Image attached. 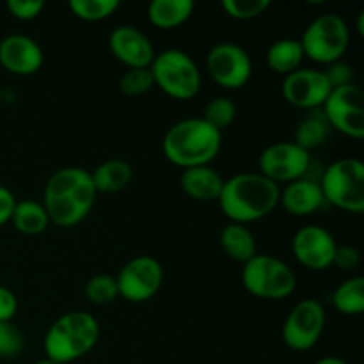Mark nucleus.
<instances>
[{"label": "nucleus", "mask_w": 364, "mask_h": 364, "mask_svg": "<svg viewBox=\"0 0 364 364\" xmlns=\"http://www.w3.org/2000/svg\"><path fill=\"white\" fill-rule=\"evenodd\" d=\"M119 7L117 0H71L70 9L84 21H102L112 16Z\"/></svg>", "instance_id": "obj_28"}, {"label": "nucleus", "mask_w": 364, "mask_h": 364, "mask_svg": "<svg viewBox=\"0 0 364 364\" xmlns=\"http://www.w3.org/2000/svg\"><path fill=\"white\" fill-rule=\"evenodd\" d=\"M116 283L119 297L141 304L159 294L164 283V269L153 256H135L121 267Z\"/></svg>", "instance_id": "obj_10"}, {"label": "nucleus", "mask_w": 364, "mask_h": 364, "mask_svg": "<svg viewBox=\"0 0 364 364\" xmlns=\"http://www.w3.org/2000/svg\"><path fill=\"white\" fill-rule=\"evenodd\" d=\"M14 206H16V198L7 187L0 185V226L11 223Z\"/></svg>", "instance_id": "obj_37"}, {"label": "nucleus", "mask_w": 364, "mask_h": 364, "mask_svg": "<svg viewBox=\"0 0 364 364\" xmlns=\"http://www.w3.org/2000/svg\"><path fill=\"white\" fill-rule=\"evenodd\" d=\"M315 364H347V363H345L343 359L334 358V355H329V358H322V359H318V361H316Z\"/></svg>", "instance_id": "obj_38"}, {"label": "nucleus", "mask_w": 364, "mask_h": 364, "mask_svg": "<svg viewBox=\"0 0 364 364\" xmlns=\"http://www.w3.org/2000/svg\"><path fill=\"white\" fill-rule=\"evenodd\" d=\"M320 110L329 127L336 128L340 134L350 139L364 137L363 92L355 82L333 89Z\"/></svg>", "instance_id": "obj_12"}, {"label": "nucleus", "mask_w": 364, "mask_h": 364, "mask_svg": "<svg viewBox=\"0 0 364 364\" xmlns=\"http://www.w3.org/2000/svg\"><path fill=\"white\" fill-rule=\"evenodd\" d=\"M109 48L121 64L134 68H149L156 52L151 39L134 25H119L109 36Z\"/></svg>", "instance_id": "obj_16"}, {"label": "nucleus", "mask_w": 364, "mask_h": 364, "mask_svg": "<svg viewBox=\"0 0 364 364\" xmlns=\"http://www.w3.org/2000/svg\"><path fill=\"white\" fill-rule=\"evenodd\" d=\"M194 13L192 0H153L148 6V20L162 31L183 25Z\"/></svg>", "instance_id": "obj_21"}, {"label": "nucleus", "mask_w": 364, "mask_h": 364, "mask_svg": "<svg viewBox=\"0 0 364 364\" xmlns=\"http://www.w3.org/2000/svg\"><path fill=\"white\" fill-rule=\"evenodd\" d=\"M223 148V134L203 117H187L174 123L164 135L166 159L181 169L210 166Z\"/></svg>", "instance_id": "obj_2"}, {"label": "nucleus", "mask_w": 364, "mask_h": 364, "mask_svg": "<svg viewBox=\"0 0 364 364\" xmlns=\"http://www.w3.org/2000/svg\"><path fill=\"white\" fill-rule=\"evenodd\" d=\"M220 247L223 251L230 256L233 262L247 263L249 259L255 258L258 255L256 251V238L252 231L244 224L230 223L223 228L220 231Z\"/></svg>", "instance_id": "obj_20"}, {"label": "nucleus", "mask_w": 364, "mask_h": 364, "mask_svg": "<svg viewBox=\"0 0 364 364\" xmlns=\"http://www.w3.org/2000/svg\"><path fill=\"white\" fill-rule=\"evenodd\" d=\"M281 91L290 105L304 110H318L322 109L333 87L322 70L299 68L284 77Z\"/></svg>", "instance_id": "obj_13"}, {"label": "nucleus", "mask_w": 364, "mask_h": 364, "mask_svg": "<svg viewBox=\"0 0 364 364\" xmlns=\"http://www.w3.org/2000/svg\"><path fill=\"white\" fill-rule=\"evenodd\" d=\"M323 75H326L327 82H329L333 89L354 84V70L347 63H343V60H336V63L326 66Z\"/></svg>", "instance_id": "obj_34"}, {"label": "nucleus", "mask_w": 364, "mask_h": 364, "mask_svg": "<svg viewBox=\"0 0 364 364\" xmlns=\"http://www.w3.org/2000/svg\"><path fill=\"white\" fill-rule=\"evenodd\" d=\"M100 323L91 313L70 311L46 331L43 348L46 359L55 364H68L84 358L98 343Z\"/></svg>", "instance_id": "obj_3"}, {"label": "nucleus", "mask_w": 364, "mask_h": 364, "mask_svg": "<svg viewBox=\"0 0 364 364\" xmlns=\"http://www.w3.org/2000/svg\"><path fill=\"white\" fill-rule=\"evenodd\" d=\"M11 223L16 228V231L34 237V235H41L48 228L50 220L43 203L23 199V201H16Z\"/></svg>", "instance_id": "obj_24"}, {"label": "nucleus", "mask_w": 364, "mask_h": 364, "mask_svg": "<svg viewBox=\"0 0 364 364\" xmlns=\"http://www.w3.org/2000/svg\"><path fill=\"white\" fill-rule=\"evenodd\" d=\"M23 348V334L13 322H0V358H14Z\"/></svg>", "instance_id": "obj_32"}, {"label": "nucleus", "mask_w": 364, "mask_h": 364, "mask_svg": "<svg viewBox=\"0 0 364 364\" xmlns=\"http://www.w3.org/2000/svg\"><path fill=\"white\" fill-rule=\"evenodd\" d=\"M89 173H91V180L96 192H103V194L123 191V188L128 187L132 176H134L130 164L119 159L107 160V162L100 164L95 171H89Z\"/></svg>", "instance_id": "obj_22"}, {"label": "nucleus", "mask_w": 364, "mask_h": 364, "mask_svg": "<svg viewBox=\"0 0 364 364\" xmlns=\"http://www.w3.org/2000/svg\"><path fill=\"white\" fill-rule=\"evenodd\" d=\"M6 7L11 16L16 20L31 21L41 14V11L45 9V2L43 0H7Z\"/></svg>", "instance_id": "obj_33"}, {"label": "nucleus", "mask_w": 364, "mask_h": 364, "mask_svg": "<svg viewBox=\"0 0 364 364\" xmlns=\"http://www.w3.org/2000/svg\"><path fill=\"white\" fill-rule=\"evenodd\" d=\"M326 203L348 213L364 212V164L340 159L331 164L318 181Z\"/></svg>", "instance_id": "obj_6"}, {"label": "nucleus", "mask_w": 364, "mask_h": 364, "mask_svg": "<svg viewBox=\"0 0 364 364\" xmlns=\"http://www.w3.org/2000/svg\"><path fill=\"white\" fill-rule=\"evenodd\" d=\"M336 240L326 228L308 224L291 238V251L295 259L309 270H326L333 267Z\"/></svg>", "instance_id": "obj_14"}, {"label": "nucleus", "mask_w": 364, "mask_h": 364, "mask_svg": "<svg viewBox=\"0 0 364 364\" xmlns=\"http://www.w3.org/2000/svg\"><path fill=\"white\" fill-rule=\"evenodd\" d=\"M279 185L259 173H240L224 180L217 201L231 223L247 226L274 212L279 205Z\"/></svg>", "instance_id": "obj_1"}, {"label": "nucleus", "mask_w": 364, "mask_h": 364, "mask_svg": "<svg viewBox=\"0 0 364 364\" xmlns=\"http://www.w3.org/2000/svg\"><path fill=\"white\" fill-rule=\"evenodd\" d=\"M149 70L155 87L174 100H192L201 89V71L183 50L169 48L156 53Z\"/></svg>", "instance_id": "obj_4"}, {"label": "nucleus", "mask_w": 364, "mask_h": 364, "mask_svg": "<svg viewBox=\"0 0 364 364\" xmlns=\"http://www.w3.org/2000/svg\"><path fill=\"white\" fill-rule=\"evenodd\" d=\"M279 203L290 215L306 217L318 212L326 205V199L318 181L304 176L287 183V187L279 192Z\"/></svg>", "instance_id": "obj_18"}, {"label": "nucleus", "mask_w": 364, "mask_h": 364, "mask_svg": "<svg viewBox=\"0 0 364 364\" xmlns=\"http://www.w3.org/2000/svg\"><path fill=\"white\" fill-rule=\"evenodd\" d=\"M311 156L294 141H281L267 146L258 159V173L272 183H291L306 176Z\"/></svg>", "instance_id": "obj_9"}, {"label": "nucleus", "mask_w": 364, "mask_h": 364, "mask_svg": "<svg viewBox=\"0 0 364 364\" xmlns=\"http://www.w3.org/2000/svg\"><path fill=\"white\" fill-rule=\"evenodd\" d=\"M180 185L181 191L188 198L201 203H210L219 199L224 185V178L213 167L199 166L183 169L180 176Z\"/></svg>", "instance_id": "obj_19"}, {"label": "nucleus", "mask_w": 364, "mask_h": 364, "mask_svg": "<svg viewBox=\"0 0 364 364\" xmlns=\"http://www.w3.org/2000/svg\"><path fill=\"white\" fill-rule=\"evenodd\" d=\"M206 71L223 89H242L252 77L251 55L237 43H217L206 55Z\"/></svg>", "instance_id": "obj_11"}, {"label": "nucleus", "mask_w": 364, "mask_h": 364, "mask_svg": "<svg viewBox=\"0 0 364 364\" xmlns=\"http://www.w3.org/2000/svg\"><path fill=\"white\" fill-rule=\"evenodd\" d=\"M43 55L38 41L25 34H11L0 41V66L18 77H28L41 70Z\"/></svg>", "instance_id": "obj_17"}, {"label": "nucleus", "mask_w": 364, "mask_h": 364, "mask_svg": "<svg viewBox=\"0 0 364 364\" xmlns=\"http://www.w3.org/2000/svg\"><path fill=\"white\" fill-rule=\"evenodd\" d=\"M18 311V299L9 288L0 284V322H11Z\"/></svg>", "instance_id": "obj_36"}, {"label": "nucleus", "mask_w": 364, "mask_h": 364, "mask_svg": "<svg viewBox=\"0 0 364 364\" xmlns=\"http://www.w3.org/2000/svg\"><path fill=\"white\" fill-rule=\"evenodd\" d=\"M304 55L315 63L329 66L341 60L350 45V28L347 21L336 13H326L316 16L301 36Z\"/></svg>", "instance_id": "obj_7"}, {"label": "nucleus", "mask_w": 364, "mask_h": 364, "mask_svg": "<svg viewBox=\"0 0 364 364\" xmlns=\"http://www.w3.org/2000/svg\"><path fill=\"white\" fill-rule=\"evenodd\" d=\"M34 364H55V363H52V361H50V359H43V361H38V363H34Z\"/></svg>", "instance_id": "obj_40"}, {"label": "nucleus", "mask_w": 364, "mask_h": 364, "mask_svg": "<svg viewBox=\"0 0 364 364\" xmlns=\"http://www.w3.org/2000/svg\"><path fill=\"white\" fill-rule=\"evenodd\" d=\"M304 50L299 39L281 38L274 41L267 50V64L277 75H290L299 70L304 60Z\"/></svg>", "instance_id": "obj_23"}, {"label": "nucleus", "mask_w": 364, "mask_h": 364, "mask_svg": "<svg viewBox=\"0 0 364 364\" xmlns=\"http://www.w3.org/2000/svg\"><path fill=\"white\" fill-rule=\"evenodd\" d=\"M201 117L210 127H213L223 134L224 128L233 124L235 117H237V105H235L233 100L226 98V96H217V98L210 100L206 103Z\"/></svg>", "instance_id": "obj_27"}, {"label": "nucleus", "mask_w": 364, "mask_h": 364, "mask_svg": "<svg viewBox=\"0 0 364 364\" xmlns=\"http://www.w3.org/2000/svg\"><path fill=\"white\" fill-rule=\"evenodd\" d=\"M223 9L233 20H255L267 13L270 7V0H223Z\"/></svg>", "instance_id": "obj_31"}, {"label": "nucleus", "mask_w": 364, "mask_h": 364, "mask_svg": "<svg viewBox=\"0 0 364 364\" xmlns=\"http://www.w3.org/2000/svg\"><path fill=\"white\" fill-rule=\"evenodd\" d=\"M242 284L251 295L267 301H281L290 297L297 288L294 269L283 259L270 255H256L244 263Z\"/></svg>", "instance_id": "obj_5"}, {"label": "nucleus", "mask_w": 364, "mask_h": 364, "mask_svg": "<svg viewBox=\"0 0 364 364\" xmlns=\"http://www.w3.org/2000/svg\"><path fill=\"white\" fill-rule=\"evenodd\" d=\"M333 304L341 315L358 316L364 311V279L354 276L343 281L333 294Z\"/></svg>", "instance_id": "obj_25"}, {"label": "nucleus", "mask_w": 364, "mask_h": 364, "mask_svg": "<svg viewBox=\"0 0 364 364\" xmlns=\"http://www.w3.org/2000/svg\"><path fill=\"white\" fill-rule=\"evenodd\" d=\"M363 20H364V13L359 14V21H358V31L359 36H364V28H363Z\"/></svg>", "instance_id": "obj_39"}, {"label": "nucleus", "mask_w": 364, "mask_h": 364, "mask_svg": "<svg viewBox=\"0 0 364 364\" xmlns=\"http://www.w3.org/2000/svg\"><path fill=\"white\" fill-rule=\"evenodd\" d=\"M85 297L96 306H105L114 302L119 297L116 277L107 276V274H98V276L91 277L85 284Z\"/></svg>", "instance_id": "obj_29"}, {"label": "nucleus", "mask_w": 364, "mask_h": 364, "mask_svg": "<svg viewBox=\"0 0 364 364\" xmlns=\"http://www.w3.org/2000/svg\"><path fill=\"white\" fill-rule=\"evenodd\" d=\"M0 100H2V98H0Z\"/></svg>", "instance_id": "obj_41"}, {"label": "nucleus", "mask_w": 364, "mask_h": 364, "mask_svg": "<svg viewBox=\"0 0 364 364\" xmlns=\"http://www.w3.org/2000/svg\"><path fill=\"white\" fill-rule=\"evenodd\" d=\"M329 130L331 127L326 121V117H323V114L311 110V114H308V116L297 124L294 142L309 153L311 149L318 148L320 144L326 142Z\"/></svg>", "instance_id": "obj_26"}, {"label": "nucleus", "mask_w": 364, "mask_h": 364, "mask_svg": "<svg viewBox=\"0 0 364 364\" xmlns=\"http://www.w3.org/2000/svg\"><path fill=\"white\" fill-rule=\"evenodd\" d=\"M326 329V309L316 299H304L291 308L283 323V341L295 352L311 350Z\"/></svg>", "instance_id": "obj_8"}, {"label": "nucleus", "mask_w": 364, "mask_h": 364, "mask_svg": "<svg viewBox=\"0 0 364 364\" xmlns=\"http://www.w3.org/2000/svg\"><path fill=\"white\" fill-rule=\"evenodd\" d=\"M96 196L98 192L91 181L73 192L43 196V206H45L50 223L59 228H71L82 223L91 213Z\"/></svg>", "instance_id": "obj_15"}, {"label": "nucleus", "mask_w": 364, "mask_h": 364, "mask_svg": "<svg viewBox=\"0 0 364 364\" xmlns=\"http://www.w3.org/2000/svg\"><path fill=\"white\" fill-rule=\"evenodd\" d=\"M155 87L149 68H134L127 70L119 78V91L124 96H141Z\"/></svg>", "instance_id": "obj_30"}, {"label": "nucleus", "mask_w": 364, "mask_h": 364, "mask_svg": "<svg viewBox=\"0 0 364 364\" xmlns=\"http://www.w3.org/2000/svg\"><path fill=\"white\" fill-rule=\"evenodd\" d=\"M361 263V255L352 245H338L334 252L333 265H336L341 270H354Z\"/></svg>", "instance_id": "obj_35"}]
</instances>
